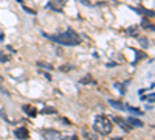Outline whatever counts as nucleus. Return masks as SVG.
Here are the masks:
<instances>
[{"instance_id": "17", "label": "nucleus", "mask_w": 155, "mask_h": 140, "mask_svg": "<svg viewBox=\"0 0 155 140\" xmlns=\"http://www.w3.org/2000/svg\"><path fill=\"white\" fill-rule=\"evenodd\" d=\"M129 33H130V34H138V26H130V28H129Z\"/></svg>"}, {"instance_id": "26", "label": "nucleus", "mask_w": 155, "mask_h": 140, "mask_svg": "<svg viewBox=\"0 0 155 140\" xmlns=\"http://www.w3.org/2000/svg\"><path fill=\"white\" fill-rule=\"evenodd\" d=\"M112 140H122V139H120V137H116V139H112Z\"/></svg>"}, {"instance_id": "22", "label": "nucleus", "mask_w": 155, "mask_h": 140, "mask_svg": "<svg viewBox=\"0 0 155 140\" xmlns=\"http://www.w3.org/2000/svg\"><path fill=\"white\" fill-rule=\"evenodd\" d=\"M64 140H78L76 135H70V137H67V139H64Z\"/></svg>"}, {"instance_id": "9", "label": "nucleus", "mask_w": 155, "mask_h": 140, "mask_svg": "<svg viewBox=\"0 0 155 140\" xmlns=\"http://www.w3.org/2000/svg\"><path fill=\"white\" fill-rule=\"evenodd\" d=\"M141 26L146 30H154V24H150L147 20V17H143V22H141Z\"/></svg>"}, {"instance_id": "3", "label": "nucleus", "mask_w": 155, "mask_h": 140, "mask_svg": "<svg viewBox=\"0 0 155 140\" xmlns=\"http://www.w3.org/2000/svg\"><path fill=\"white\" fill-rule=\"evenodd\" d=\"M44 137L47 139V140H57V139H61L62 135L59 131H53V129H47V131H44Z\"/></svg>"}, {"instance_id": "1", "label": "nucleus", "mask_w": 155, "mask_h": 140, "mask_svg": "<svg viewBox=\"0 0 155 140\" xmlns=\"http://www.w3.org/2000/svg\"><path fill=\"white\" fill-rule=\"evenodd\" d=\"M45 38H48L50 40H53V42H56L59 45H68V47H75V45H79L81 44V38L79 34L76 33L75 30L68 28L65 33H61V34H56V36H50L47 33H44Z\"/></svg>"}, {"instance_id": "10", "label": "nucleus", "mask_w": 155, "mask_h": 140, "mask_svg": "<svg viewBox=\"0 0 155 140\" xmlns=\"http://www.w3.org/2000/svg\"><path fill=\"white\" fill-rule=\"evenodd\" d=\"M37 67H42V69H45V70H53V69H54L51 64H48V62H44V61H39V62H37Z\"/></svg>"}, {"instance_id": "5", "label": "nucleus", "mask_w": 155, "mask_h": 140, "mask_svg": "<svg viewBox=\"0 0 155 140\" xmlns=\"http://www.w3.org/2000/svg\"><path fill=\"white\" fill-rule=\"evenodd\" d=\"M14 135L17 139H20V140H25V139H28V129L17 128V129H14Z\"/></svg>"}, {"instance_id": "25", "label": "nucleus", "mask_w": 155, "mask_h": 140, "mask_svg": "<svg viewBox=\"0 0 155 140\" xmlns=\"http://www.w3.org/2000/svg\"><path fill=\"white\" fill-rule=\"evenodd\" d=\"M116 64H115V62H109V64H107V67H115Z\"/></svg>"}, {"instance_id": "24", "label": "nucleus", "mask_w": 155, "mask_h": 140, "mask_svg": "<svg viewBox=\"0 0 155 140\" xmlns=\"http://www.w3.org/2000/svg\"><path fill=\"white\" fill-rule=\"evenodd\" d=\"M42 75H44L47 79H51V75H50V73H42Z\"/></svg>"}, {"instance_id": "14", "label": "nucleus", "mask_w": 155, "mask_h": 140, "mask_svg": "<svg viewBox=\"0 0 155 140\" xmlns=\"http://www.w3.org/2000/svg\"><path fill=\"white\" fill-rule=\"evenodd\" d=\"M81 83H82V84H90V83H96V81H95V79H92V76H84V78L82 79H81Z\"/></svg>"}, {"instance_id": "18", "label": "nucleus", "mask_w": 155, "mask_h": 140, "mask_svg": "<svg viewBox=\"0 0 155 140\" xmlns=\"http://www.w3.org/2000/svg\"><path fill=\"white\" fill-rule=\"evenodd\" d=\"M59 69H61V72H68V70H71L73 67L71 65H61Z\"/></svg>"}, {"instance_id": "16", "label": "nucleus", "mask_w": 155, "mask_h": 140, "mask_svg": "<svg viewBox=\"0 0 155 140\" xmlns=\"http://www.w3.org/2000/svg\"><path fill=\"white\" fill-rule=\"evenodd\" d=\"M42 112L44 114H56V109H53V107H45Z\"/></svg>"}, {"instance_id": "2", "label": "nucleus", "mask_w": 155, "mask_h": 140, "mask_svg": "<svg viewBox=\"0 0 155 140\" xmlns=\"http://www.w3.org/2000/svg\"><path fill=\"white\" fill-rule=\"evenodd\" d=\"M93 129L96 131V132L102 134V135H109L113 129V125L107 117H96V118H95Z\"/></svg>"}, {"instance_id": "12", "label": "nucleus", "mask_w": 155, "mask_h": 140, "mask_svg": "<svg viewBox=\"0 0 155 140\" xmlns=\"http://www.w3.org/2000/svg\"><path fill=\"white\" fill-rule=\"evenodd\" d=\"M126 109H127V111H130L132 114H136V115H143V112H141L140 109H136V107H134V106H126Z\"/></svg>"}, {"instance_id": "20", "label": "nucleus", "mask_w": 155, "mask_h": 140, "mask_svg": "<svg viewBox=\"0 0 155 140\" xmlns=\"http://www.w3.org/2000/svg\"><path fill=\"white\" fill-rule=\"evenodd\" d=\"M85 137H87V139H90V140H98V137H96V135H92V134H87V132H85Z\"/></svg>"}, {"instance_id": "13", "label": "nucleus", "mask_w": 155, "mask_h": 140, "mask_svg": "<svg viewBox=\"0 0 155 140\" xmlns=\"http://www.w3.org/2000/svg\"><path fill=\"white\" fill-rule=\"evenodd\" d=\"M11 61V56L6 55V53H0V62H10Z\"/></svg>"}, {"instance_id": "6", "label": "nucleus", "mask_w": 155, "mask_h": 140, "mask_svg": "<svg viewBox=\"0 0 155 140\" xmlns=\"http://www.w3.org/2000/svg\"><path fill=\"white\" fill-rule=\"evenodd\" d=\"M127 121L132 125V126H136V128H143L144 123L141 121L140 118H135V117H127Z\"/></svg>"}, {"instance_id": "23", "label": "nucleus", "mask_w": 155, "mask_h": 140, "mask_svg": "<svg viewBox=\"0 0 155 140\" xmlns=\"http://www.w3.org/2000/svg\"><path fill=\"white\" fill-rule=\"evenodd\" d=\"M79 2H82V3H84V5H87V6H90V5H92V3H90V2H89V0H79Z\"/></svg>"}, {"instance_id": "4", "label": "nucleus", "mask_w": 155, "mask_h": 140, "mask_svg": "<svg viewBox=\"0 0 155 140\" xmlns=\"http://www.w3.org/2000/svg\"><path fill=\"white\" fill-rule=\"evenodd\" d=\"M112 120L115 121V123H118V125H120V126H121V128L124 129V131H127V132H130V131L134 129L130 125H127V121H124L122 118H120V117H112Z\"/></svg>"}, {"instance_id": "11", "label": "nucleus", "mask_w": 155, "mask_h": 140, "mask_svg": "<svg viewBox=\"0 0 155 140\" xmlns=\"http://www.w3.org/2000/svg\"><path fill=\"white\" fill-rule=\"evenodd\" d=\"M22 109H24V112H28L30 117H34V115H36V111H34V109H33V107H31L30 104H25L24 107H22Z\"/></svg>"}, {"instance_id": "19", "label": "nucleus", "mask_w": 155, "mask_h": 140, "mask_svg": "<svg viewBox=\"0 0 155 140\" xmlns=\"http://www.w3.org/2000/svg\"><path fill=\"white\" fill-rule=\"evenodd\" d=\"M136 55H138V56H136V61H138V59H143V58H146V53H144V52H138Z\"/></svg>"}, {"instance_id": "7", "label": "nucleus", "mask_w": 155, "mask_h": 140, "mask_svg": "<svg viewBox=\"0 0 155 140\" xmlns=\"http://www.w3.org/2000/svg\"><path fill=\"white\" fill-rule=\"evenodd\" d=\"M109 104H110L112 107H115V109H118V111H124L126 109V106L122 104V103H120V101H116V100H109Z\"/></svg>"}, {"instance_id": "21", "label": "nucleus", "mask_w": 155, "mask_h": 140, "mask_svg": "<svg viewBox=\"0 0 155 140\" xmlns=\"http://www.w3.org/2000/svg\"><path fill=\"white\" fill-rule=\"evenodd\" d=\"M22 8H24V11H26V13H30V14H36V13H34L33 10H30V8H26L25 5H24V6H22Z\"/></svg>"}, {"instance_id": "15", "label": "nucleus", "mask_w": 155, "mask_h": 140, "mask_svg": "<svg viewBox=\"0 0 155 140\" xmlns=\"http://www.w3.org/2000/svg\"><path fill=\"white\" fill-rule=\"evenodd\" d=\"M140 44H141V47H144V48L149 47V42H147V39H146V38H141L140 39Z\"/></svg>"}, {"instance_id": "8", "label": "nucleus", "mask_w": 155, "mask_h": 140, "mask_svg": "<svg viewBox=\"0 0 155 140\" xmlns=\"http://www.w3.org/2000/svg\"><path fill=\"white\" fill-rule=\"evenodd\" d=\"M134 11H136V13H140V14H143V16H150L152 17L154 16V11H149V10H144V8H132Z\"/></svg>"}]
</instances>
